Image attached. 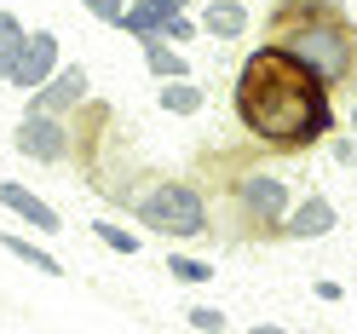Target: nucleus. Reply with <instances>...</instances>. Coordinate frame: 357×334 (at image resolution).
Instances as JSON below:
<instances>
[{
  "instance_id": "14",
  "label": "nucleus",
  "mask_w": 357,
  "mask_h": 334,
  "mask_svg": "<svg viewBox=\"0 0 357 334\" xmlns=\"http://www.w3.org/2000/svg\"><path fill=\"white\" fill-rule=\"evenodd\" d=\"M0 248H6L12 259H24L29 271H40V277H63V265L40 248V242H29V236H17V231H0Z\"/></svg>"
},
{
  "instance_id": "18",
  "label": "nucleus",
  "mask_w": 357,
  "mask_h": 334,
  "mask_svg": "<svg viewBox=\"0 0 357 334\" xmlns=\"http://www.w3.org/2000/svg\"><path fill=\"white\" fill-rule=\"evenodd\" d=\"M185 323H190L196 334H225V328H231L219 305H190V311H185Z\"/></svg>"
},
{
  "instance_id": "17",
  "label": "nucleus",
  "mask_w": 357,
  "mask_h": 334,
  "mask_svg": "<svg viewBox=\"0 0 357 334\" xmlns=\"http://www.w3.org/2000/svg\"><path fill=\"white\" fill-rule=\"evenodd\" d=\"M24 17H17L12 6H0V81H6V70H12V58H17V47H24Z\"/></svg>"
},
{
  "instance_id": "2",
  "label": "nucleus",
  "mask_w": 357,
  "mask_h": 334,
  "mask_svg": "<svg viewBox=\"0 0 357 334\" xmlns=\"http://www.w3.org/2000/svg\"><path fill=\"white\" fill-rule=\"evenodd\" d=\"M271 47L305 63L328 93L357 75V35L346 29V12H271Z\"/></svg>"
},
{
  "instance_id": "4",
  "label": "nucleus",
  "mask_w": 357,
  "mask_h": 334,
  "mask_svg": "<svg viewBox=\"0 0 357 334\" xmlns=\"http://www.w3.org/2000/svg\"><path fill=\"white\" fill-rule=\"evenodd\" d=\"M231 208H236L242 225H248V236H277L282 213L294 208V185L277 179L271 167H248V173L231 179Z\"/></svg>"
},
{
  "instance_id": "16",
  "label": "nucleus",
  "mask_w": 357,
  "mask_h": 334,
  "mask_svg": "<svg viewBox=\"0 0 357 334\" xmlns=\"http://www.w3.org/2000/svg\"><path fill=\"white\" fill-rule=\"evenodd\" d=\"M93 236L104 242L109 254H121V259L144 248V236H139V231H127V225H116V219H93Z\"/></svg>"
},
{
  "instance_id": "25",
  "label": "nucleus",
  "mask_w": 357,
  "mask_h": 334,
  "mask_svg": "<svg viewBox=\"0 0 357 334\" xmlns=\"http://www.w3.org/2000/svg\"><path fill=\"white\" fill-rule=\"evenodd\" d=\"M346 127H351V139H357V104H351V116H346Z\"/></svg>"
},
{
  "instance_id": "13",
  "label": "nucleus",
  "mask_w": 357,
  "mask_h": 334,
  "mask_svg": "<svg viewBox=\"0 0 357 334\" xmlns=\"http://www.w3.org/2000/svg\"><path fill=\"white\" fill-rule=\"evenodd\" d=\"M144 47V70L155 75V81H167V75H190V58L173 47V40H162V35H150V40H139Z\"/></svg>"
},
{
  "instance_id": "22",
  "label": "nucleus",
  "mask_w": 357,
  "mask_h": 334,
  "mask_svg": "<svg viewBox=\"0 0 357 334\" xmlns=\"http://www.w3.org/2000/svg\"><path fill=\"white\" fill-rule=\"evenodd\" d=\"M328 155H334V162H357V139H351V132H340V139L328 132Z\"/></svg>"
},
{
  "instance_id": "23",
  "label": "nucleus",
  "mask_w": 357,
  "mask_h": 334,
  "mask_svg": "<svg viewBox=\"0 0 357 334\" xmlns=\"http://www.w3.org/2000/svg\"><path fill=\"white\" fill-rule=\"evenodd\" d=\"M311 294H317V300H328V305H340V300H346V288L334 282V277H317V282H311Z\"/></svg>"
},
{
  "instance_id": "7",
  "label": "nucleus",
  "mask_w": 357,
  "mask_h": 334,
  "mask_svg": "<svg viewBox=\"0 0 357 334\" xmlns=\"http://www.w3.org/2000/svg\"><path fill=\"white\" fill-rule=\"evenodd\" d=\"M58 63H63L58 35H52V29H29L24 47H17V58H12V70H6V86H17V93H35V86L47 81Z\"/></svg>"
},
{
  "instance_id": "20",
  "label": "nucleus",
  "mask_w": 357,
  "mask_h": 334,
  "mask_svg": "<svg viewBox=\"0 0 357 334\" xmlns=\"http://www.w3.org/2000/svg\"><path fill=\"white\" fill-rule=\"evenodd\" d=\"M196 35H202V24H196V17H190V12H178V17H173V24L162 29V40H173V47H185V40H196Z\"/></svg>"
},
{
  "instance_id": "12",
  "label": "nucleus",
  "mask_w": 357,
  "mask_h": 334,
  "mask_svg": "<svg viewBox=\"0 0 357 334\" xmlns=\"http://www.w3.org/2000/svg\"><path fill=\"white\" fill-rule=\"evenodd\" d=\"M155 104H162L167 116H196V109L208 104V93L190 75H167V81H155Z\"/></svg>"
},
{
  "instance_id": "19",
  "label": "nucleus",
  "mask_w": 357,
  "mask_h": 334,
  "mask_svg": "<svg viewBox=\"0 0 357 334\" xmlns=\"http://www.w3.org/2000/svg\"><path fill=\"white\" fill-rule=\"evenodd\" d=\"M81 12H86V17H98V24H109V29H116V24H121V12H127V0H81Z\"/></svg>"
},
{
  "instance_id": "21",
  "label": "nucleus",
  "mask_w": 357,
  "mask_h": 334,
  "mask_svg": "<svg viewBox=\"0 0 357 334\" xmlns=\"http://www.w3.org/2000/svg\"><path fill=\"white\" fill-rule=\"evenodd\" d=\"M271 12H346L340 0H277Z\"/></svg>"
},
{
  "instance_id": "1",
  "label": "nucleus",
  "mask_w": 357,
  "mask_h": 334,
  "mask_svg": "<svg viewBox=\"0 0 357 334\" xmlns=\"http://www.w3.org/2000/svg\"><path fill=\"white\" fill-rule=\"evenodd\" d=\"M231 104H236V121L254 144L265 150H282V155H300L311 144H323L334 132V98L328 86L294 63L288 52H277L271 40L254 47L236 70L231 86Z\"/></svg>"
},
{
  "instance_id": "15",
  "label": "nucleus",
  "mask_w": 357,
  "mask_h": 334,
  "mask_svg": "<svg viewBox=\"0 0 357 334\" xmlns=\"http://www.w3.org/2000/svg\"><path fill=\"white\" fill-rule=\"evenodd\" d=\"M167 277H173V282H185V288H202V282H213L219 271H213L208 259H196V254H185V248H173V254H167Z\"/></svg>"
},
{
  "instance_id": "8",
  "label": "nucleus",
  "mask_w": 357,
  "mask_h": 334,
  "mask_svg": "<svg viewBox=\"0 0 357 334\" xmlns=\"http://www.w3.org/2000/svg\"><path fill=\"white\" fill-rule=\"evenodd\" d=\"M334 225H340V213H334L328 196H294V208L282 213V242H323Z\"/></svg>"
},
{
  "instance_id": "5",
  "label": "nucleus",
  "mask_w": 357,
  "mask_h": 334,
  "mask_svg": "<svg viewBox=\"0 0 357 334\" xmlns=\"http://www.w3.org/2000/svg\"><path fill=\"white\" fill-rule=\"evenodd\" d=\"M12 144H17V155H29L40 167H63V162H75V121L24 109V121L12 127Z\"/></svg>"
},
{
  "instance_id": "6",
  "label": "nucleus",
  "mask_w": 357,
  "mask_h": 334,
  "mask_svg": "<svg viewBox=\"0 0 357 334\" xmlns=\"http://www.w3.org/2000/svg\"><path fill=\"white\" fill-rule=\"evenodd\" d=\"M86 98H93V75H86L81 63H58V70L29 93V109H40V116H75Z\"/></svg>"
},
{
  "instance_id": "11",
  "label": "nucleus",
  "mask_w": 357,
  "mask_h": 334,
  "mask_svg": "<svg viewBox=\"0 0 357 334\" xmlns=\"http://www.w3.org/2000/svg\"><path fill=\"white\" fill-rule=\"evenodd\" d=\"M196 24H202L208 40H242L248 35V6H242V0H208V6L196 12Z\"/></svg>"
},
{
  "instance_id": "3",
  "label": "nucleus",
  "mask_w": 357,
  "mask_h": 334,
  "mask_svg": "<svg viewBox=\"0 0 357 334\" xmlns=\"http://www.w3.org/2000/svg\"><path fill=\"white\" fill-rule=\"evenodd\" d=\"M132 213H139V225L155 231V236H208L213 231V213H208V196L196 190L190 179H155L150 190L132 196Z\"/></svg>"
},
{
  "instance_id": "10",
  "label": "nucleus",
  "mask_w": 357,
  "mask_h": 334,
  "mask_svg": "<svg viewBox=\"0 0 357 334\" xmlns=\"http://www.w3.org/2000/svg\"><path fill=\"white\" fill-rule=\"evenodd\" d=\"M178 12H190V0H127L116 29H127L132 40H150V35H162Z\"/></svg>"
},
{
  "instance_id": "24",
  "label": "nucleus",
  "mask_w": 357,
  "mask_h": 334,
  "mask_svg": "<svg viewBox=\"0 0 357 334\" xmlns=\"http://www.w3.org/2000/svg\"><path fill=\"white\" fill-rule=\"evenodd\" d=\"M248 334H294V328H277V323H254Z\"/></svg>"
},
{
  "instance_id": "9",
  "label": "nucleus",
  "mask_w": 357,
  "mask_h": 334,
  "mask_svg": "<svg viewBox=\"0 0 357 334\" xmlns=\"http://www.w3.org/2000/svg\"><path fill=\"white\" fill-rule=\"evenodd\" d=\"M0 208H6V213L17 219V225L40 231V236H58V231H63L58 208H52V202H40V196H35L29 185H17V179H0Z\"/></svg>"
}]
</instances>
